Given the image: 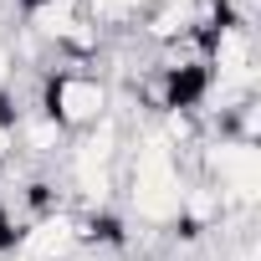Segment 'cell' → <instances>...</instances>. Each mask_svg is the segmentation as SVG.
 I'll return each instance as SVG.
<instances>
[{"label": "cell", "instance_id": "5b68a950", "mask_svg": "<svg viewBox=\"0 0 261 261\" xmlns=\"http://www.w3.org/2000/svg\"><path fill=\"white\" fill-rule=\"evenodd\" d=\"M0 261H21V256H0Z\"/></svg>", "mask_w": 261, "mask_h": 261}, {"label": "cell", "instance_id": "3957f363", "mask_svg": "<svg viewBox=\"0 0 261 261\" xmlns=\"http://www.w3.org/2000/svg\"><path fill=\"white\" fill-rule=\"evenodd\" d=\"M67 149V134H62V123L36 102V108H21L16 113V159H36V164H57Z\"/></svg>", "mask_w": 261, "mask_h": 261}, {"label": "cell", "instance_id": "6da1fadb", "mask_svg": "<svg viewBox=\"0 0 261 261\" xmlns=\"http://www.w3.org/2000/svg\"><path fill=\"white\" fill-rule=\"evenodd\" d=\"M118 190H123L128 215L144 220L149 230H174L179 225V205H185V190H190V164L159 134V123H144V128L128 134Z\"/></svg>", "mask_w": 261, "mask_h": 261}, {"label": "cell", "instance_id": "7a4b0ae2", "mask_svg": "<svg viewBox=\"0 0 261 261\" xmlns=\"http://www.w3.org/2000/svg\"><path fill=\"white\" fill-rule=\"evenodd\" d=\"M41 108L62 123V134H87L92 123H102L113 113V82L102 72H82V67H62V72H41Z\"/></svg>", "mask_w": 261, "mask_h": 261}, {"label": "cell", "instance_id": "277c9868", "mask_svg": "<svg viewBox=\"0 0 261 261\" xmlns=\"http://www.w3.org/2000/svg\"><path fill=\"white\" fill-rule=\"evenodd\" d=\"M154 0H82V16L97 31H134Z\"/></svg>", "mask_w": 261, "mask_h": 261}]
</instances>
